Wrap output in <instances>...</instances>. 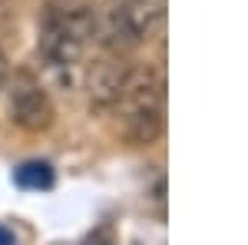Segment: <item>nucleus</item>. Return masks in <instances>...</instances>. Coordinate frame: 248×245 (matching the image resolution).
<instances>
[{
  "instance_id": "nucleus-1",
  "label": "nucleus",
  "mask_w": 248,
  "mask_h": 245,
  "mask_svg": "<svg viewBox=\"0 0 248 245\" xmlns=\"http://www.w3.org/2000/svg\"><path fill=\"white\" fill-rule=\"evenodd\" d=\"M93 33L96 14L90 0H46L37 50L46 66H77Z\"/></svg>"
},
{
  "instance_id": "nucleus-2",
  "label": "nucleus",
  "mask_w": 248,
  "mask_h": 245,
  "mask_svg": "<svg viewBox=\"0 0 248 245\" xmlns=\"http://www.w3.org/2000/svg\"><path fill=\"white\" fill-rule=\"evenodd\" d=\"M113 110L123 116V136L133 146H153L166 132V76L155 66H133Z\"/></svg>"
},
{
  "instance_id": "nucleus-3",
  "label": "nucleus",
  "mask_w": 248,
  "mask_h": 245,
  "mask_svg": "<svg viewBox=\"0 0 248 245\" xmlns=\"http://www.w3.org/2000/svg\"><path fill=\"white\" fill-rule=\"evenodd\" d=\"M162 20H166V0H119L106 14L103 47L116 53H129L133 47L153 37Z\"/></svg>"
},
{
  "instance_id": "nucleus-4",
  "label": "nucleus",
  "mask_w": 248,
  "mask_h": 245,
  "mask_svg": "<svg viewBox=\"0 0 248 245\" xmlns=\"http://www.w3.org/2000/svg\"><path fill=\"white\" fill-rule=\"evenodd\" d=\"M3 90H7V116L17 130L46 132L57 123V106L33 70H14Z\"/></svg>"
},
{
  "instance_id": "nucleus-5",
  "label": "nucleus",
  "mask_w": 248,
  "mask_h": 245,
  "mask_svg": "<svg viewBox=\"0 0 248 245\" xmlns=\"http://www.w3.org/2000/svg\"><path fill=\"white\" fill-rule=\"evenodd\" d=\"M129 63H126V53H116V50H106L103 57L93 60V66L86 70V96H90V106L96 113H106L113 110L126 80H129Z\"/></svg>"
},
{
  "instance_id": "nucleus-6",
  "label": "nucleus",
  "mask_w": 248,
  "mask_h": 245,
  "mask_svg": "<svg viewBox=\"0 0 248 245\" xmlns=\"http://www.w3.org/2000/svg\"><path fill=\"white\" fill-rule=\"evenodd\" d=\"M17 182L20 186H50L53 182V172H50V166L46 163H27V166H20L17 169Z\"/></svg>"
},
{
  "instance_id": "nucleus-7",
  "label": "nucleus",
  "mask_w": 248,
  "mask_h": 245,
  "mask_svg": "<svg viewBox=\"0 0 248 245\" xmlns=\"http://www.w3.org/2000/svg\"><path fill=\"white\" fill-rule=\"evenodd\" d=\"M83 245H113V232H109V229H96Z\"/></svg>"
},
{
  "instance_id": "nucleus-8",
  "label": "nucleus",
  "mask_w": 248,
  "mask_h": 245,
  "mask_svg": "<svg viewBox=\"0 0 248 245\" xmlns=\"http://www.w3.org/2000/svg\"><path fill=\"white\" fill-rule=\"evenodd\" d=\"M10 73H14V66H10V57L0 50V90H3V83L10 80Z\"/></svg>"
}]
</instances>
